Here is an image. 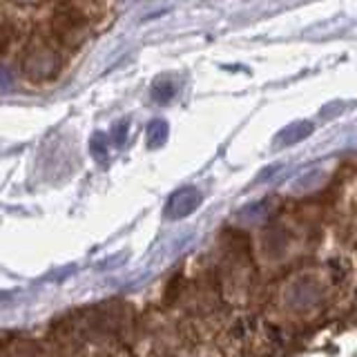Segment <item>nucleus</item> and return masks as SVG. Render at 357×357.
<instances>
[{
  "mask_svg": "<svg viewBox=\"0 0 357 357\" xmlns=\"http://www.w3.org/2000/svg\"><path fill=\"white\" fill-rule=\"evenodd\" d=\"M65 54L59 50L47 31H36L25 45L20 56V74L27 83L47 85L56 83L61 78Z\"/></svg>",
  "mask_w": 357,
  "mask_h": 357,
  "instance_id": "f257e3e1",
  "label": "nucleus"
}]
</instances>
